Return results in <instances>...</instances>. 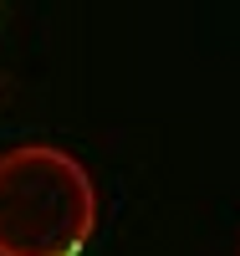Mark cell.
<instances>
[{
  "label": "cell",
  "instance_id": "6da1fadb",
  "mask_svg": "<svg viewBox=\"0 0 240 256\" xmlns=\"http://www.w3.org/2000/svg\"><path fill=\"white\" fill-rule=\"evenodd\" d=\"M97 230L92 174L56 144L0 154V256H82Z\"/></svg>",
  "mask_w": 240,
  "mask_h": 256
},
{
  "label": "cell",
  "instance_id": "7a4b0ae2",
  "mask_svg": "<svg viewBox=\"0 0 240 256\" xmlns=\"http://www.w3.org/2000/svg\"><path fill=\"white\" fill-rule=\"evenodd\" d=\"M235 251H240V246H235Z\"/></svg>",
  "mask_w": 240,
  "mask_h": 256
}]
</instances>
